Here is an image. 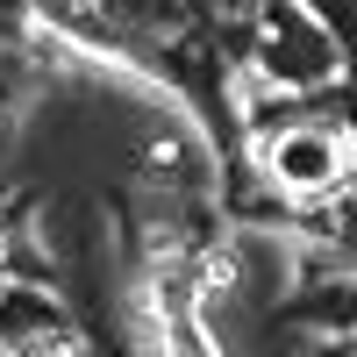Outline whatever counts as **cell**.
<instances>
[{
  "mask_svg": "<svg viewBox=\"0 0 357 357\" xmlns=\"http://www.w3.org/2000/svg\"><path fill=\"white\" fill-rule=\"evenodd\" d=\"M272 172H279V186H293V193H329L336 178H343V136L336 129L286 136L279 151H272Z\"/></svg>",
  "mask_w": 357,
  "mask_h": 357,
  "instance_id": "1",
  "label": "cell"
},
{
  "mask_svg": "<svg viewBox=\"0 0 357 357\" xmlns=\"http://www.w3.org/2000/svg\"><path fill=\"white\" fill-rule=\"evenodd\" d=\"M158 321H165L172 357H215V350H207V336H200V321H193V293L178 286V279L158 286Z\"/></svg>",
  "mask_w": 357,
  "mask_h": 357,
  "instance_id": "2",
  "label": "cell"
}]
</instances>
